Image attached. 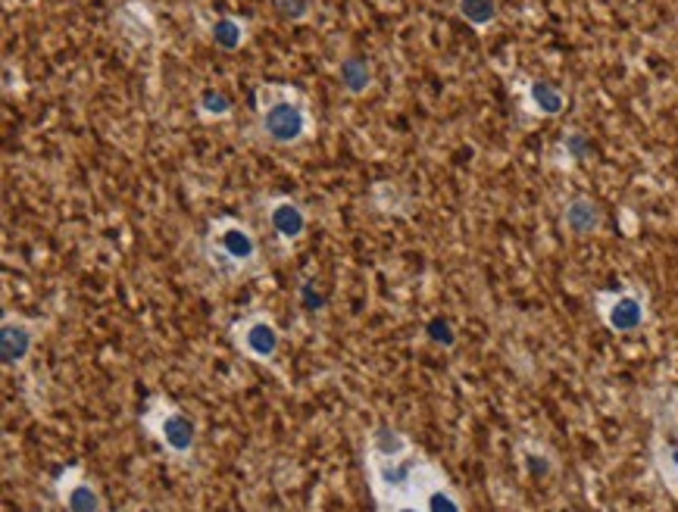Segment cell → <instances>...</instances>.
I'll list each match as a JSON object with an SVG mask.
<instances>
[{
  "instance_id": "16",
  "label": "cell",
  "mask_w": 678,
  "mask_h": 512,
  "mask_svg": "<svg viewBox=\"0 0 678 512\" xmlns=\"http://www.w3.org/2000/svg\"><path fill=\"white\" fill-rule=\"evenodd\" d=\"M457 13L467 25H472L475 32H485L497 23V0H457Z\"/></svg>"
},
{
  "instance_id": "7",
  "label": "cell",
  "mask_w": 678,
  "mask_h": 512,
  "mask_svg": "<svg viewBox=\"0 0 678 512\" xmlns=\"http://www.w3.org/2000/svg\"><path fill=\"white\" fill-rule=\"evenodd\" d=\"M53 490L63 512H107L97 481L82 466L63 468L53 481Z\"/></svg>"
},
{
  "instance_id": "20",
  "label": "cell",
  "mask_w": 678,
  "mask_h": 512,
  "mask_svg": "<svg viewBox=\"0 0 678 512\" xmlns=\"http://www.w3.org/2000/svg\"><path fill=\"white\" fill-rule=\"evenodd\" d=\"M276 10L288 23H304L313 13V0H276Z\"/></svg>"
},
{
  "instance_id": "15",
  "label": "cell",
  "mask_w": 678,
  "mask_h": 512,
  "mask_svg": "<svg viewBox=\"0 0 678 512\" xmlns=\"http://www.w3.org/2000/svg\"><path fill=\"white\" fill-rule=\"evenodd\" d=\"M210 41L222 50H238L247 45V20L238 16H219L210 23Z\"/></svg>"
},
{
  "instance_id": "5",
  "label": "cell",
  "mask_w": 678,
  "mask_h": 512,
  "mask_svg": "<svg viewBox=\"0 0 678 512\" xmlns=\"http://www.w3.org/2000/svg\"><path fill=\"white\" fill-rule=\"evenodd\" d=\"M229 338L241 356H247L251 363H259V366H273L284 344L279 322L269 313H247L244 319L232 322Z\"/></svg>"
},
{
  "instance_id": "2",
  "label": "cell",
  "mask_w": 678,
  "mask_h": 512,
  "mask_svg": "<svg viewBox=\"0 0 678 512\" xmlns=\"http://www.w3.org/2000/svg\"><path fill=\"white\" fill-rule=\"evenodd\" d=\"M141 428L147 438L164 450L169 460L185 463L197 450V425L182 406H175L166 394L147 397L144 410L138 413Z\"/></svg>"
},
{
  "instance_id": "8",
  "label": "cell",
  "mask_w": 678,
  "mask_h": 512,
  "mask_svg": "<svg viewBox=\"0 0 678 512\" xmlns=\"http://www.w3.org/2000/svg\"><path fill=\"white\" fill-rule=\"evenodd\" d=\"M601 319L616 334H634L647 326V297L641 291H616L601 297Z\"/></svg>"
},
{
  "instance_id": "18",
  "label": "cell",
  "mask_w": 678,
  "mask_h": 512,
  "mask_svg": "<svg viewBox=\"0 0 678 512\" xmlns=\"http://www.w3.org/2000/svg\"><path fill=\"white\" fill-rule=\"evenodd\" d=\"M522 463L529 468V475L532 478H547L550 472H554V460H550V453H544L538 447H525L522 450Z\"/></svg>"
},
{
  "instance_id": "23",
  "label": "cell",
  "mask_w": 678,
  "mask_h": 512,
  "mask_svg": "<svg viewBox=\"0 0 678 512\" xmlns=\"http://www.w3.org/2000/svg\"><path fill=\"white\" fill-rule=\"evenodd\" d=\"M301 303H304L306 309H323L326 306V297H323V291L316 288V281H304V288H301Z\"/></svg>"
},
{
  "instance_id": "13",
  "label": "cell",
  "mask_w": 678,
  "mask_h": 512,
  "mask_svg": "<svg viewBox=\"0 0 678 512\" xmlns=\"http://www.w3.org/2000/svg\"><path fill=\"white\" fill-rule=\"evenodd\" d=\"M410 453H416L413 441L391 425H378L366 443V456H378V460H398V456H410Z\"/></svg>"
},
{
  "instance_id": "11",
  "label": "cell",
  "mask_w": 678,
  "mask_h": 512,
  "mask_svg": "<svg viewBox=\"0 0 678 512\" xmlns=\"http://www.w3.org/2000/svg\"><path fill=\"white\" fill-rule=\"evenodd\" d=\"M562 225H566V232L576 234V237H591V234L601 232L604 212L591 197H572L566 204V210H562Z\"/></svg>"
},
{
  "instance_id": "1",
  "label": "cell",
  "mask_w": 678,
  "mask_h": 512,
  "mask_svg": "<svg viewBox=\"0 0 678 512\" xmlns=\"http://www.w3.org/2000/svg\"><path fill=\"white\" fill-rule=\"evenodd\" d=\"M257 125L263 138L276 147H298L313 135L310 100L291 85H259L254 92Z\"/></svg>"
},
{
  "instance_id": "21",
  "label": "cell",
  "mask_w": 678,
  "mask_h": 512,
  "mask_svg": "<svg viewBox=\"0 0 678 512\" xmlns=\"http://www.w3.org/2000/svg\"><path fill=\"white\" fill-rule=\"evenodd\" d=\"M562 154H566L569 160H585L588 154H591V141H588L582 132H569V135L562 138Z\"/></svg>"
},
{
  "instance_id": "9",
  "label": "cell",
  "mask_w": 678,
  "mask_h": 512,
  "mask_svg": "<svg viewBox=\"0 0 678 512\" xmlns=\"http://www.w3.org/2000/svg\"><path fill=\"white\" fill-rule=\"evenodd\" d=\"M266 225L273 237L279 241L281 247H294L306 237V229H310V216H306L304 204H298L294 197H269L266 200Z\"/></svg>"
},
{
  "instance_id": "24",
  "label": "cell",
  "mask_w": 678,
  "mask_h": 512,
  "mask_svg": "<svg viewBox=\"0 0 678 512\" xmlns=\"http://www.w3.org/2000/svg\"><path fill=\"white\" fill-rule=\"evenodd\" d=\"M378 512H425L420 500H391V503H378Z\"/></svg>"
},
{
  "instance_id": "3",
  "label": "cell",
  "mask_w": 678,
  "mask_h": 512,
  "mask_svg": "<svg viewBox=\"0 0 678 512\" xmlns=\"http://www.w3.org/2000/svg\"><path fill=\"white\" fill-rule=\"evenodd\" d=\"M204 254L226 276H247L257 272L263 251H259V237L251 225H244L234 216L213 219L207 241H204Z\"/></svg>"
},
{
  "instance_id": "22",
  "label": "cell",
  "mask_w": 678,
  "mask_h": 512,
  "mask_svg": "<svg viewBox=\"0 0 678 512\" xmlns=\"http://www.w3.org/2000/svg\"><path fill=\"white\" fill-rule=\"evenodd\" d=\"M659 468H663V475L669 478V485H673V478L678 481V443H669V447L663 450V456H659Z\"/></svg>"
},
{
  "instance_id": "12",
  "label": "cell",
  "mask_w": 678,
  "mask_h": 512,
  "mask_svg": "<svg viewBox=\"0 0 678 512\" xmlns=\"http://www.w3.org/2000/svg\"><path fill=\"white\" fill-rule=\"evenodd\" d=\"M525 107H529L535 117L544 119L560 117L562 110H566V92H562L560 85L547 82V78H535V82L525 85Z\"/></svg>"
},
{
  "instance_id": "4",
  "label": "cell",
  "mask_w": 678,
  "mask_h": 512,
  "mask_svg": "<svg viewBox=\"0 0 678 512\" xmlns=\"http://www.w3.org/2000/svg\"><path fill=\"white\" fill-rule=\"evenodd\" d=\"M428 463L420 453L398 456V460H378L366 456V472H370V488H373L375 503H391V500H416Z\"/></svg>"
},
{
  "instance_id": "14",
  "label": "cell",
  "mask_w": 678,
  "mask_h": 512,
  "mask_svg": "<svg viewBox=\"0 0 678 512\" xmlns=\"http://www.w3.org/2000/svg\"><path fill=\"white\" fill-rule=\"evenodd\" d=\"M338 82H341V88L351 94V97L366 94L375 82L373 63H370L366 57H356V53H353V57H344L341 66H338Z\"/></svg>"
},
{
  "instance_id": "17",
  "label": "cell",
  "mask_w": 678,
  "mask_h": 512,
  "mask_svg": "<svg viewBox=\"0 0 678 512\" xmlns=\"http://www.w3.org/2000/svg\"><path fill=\"white\" fill-rule=\"evenodd\" d=\"M232 100L226 92H216V88H207V92L197 97V113L204 119H229L232 117Z\"/></svg>"
},
{
  "instance_id": "6",
  "label": "cell",
  "mask_w": 678,
  "mask_h": 512,
  "mask_svg": "<svg viewBox=\"0 0 678 512\" xmlns=\"http://www.w3.org/2000/svg\"><path fill=\"white\" fill-rule=\"evenodd\" d=\"M41 338V322L23 313H3L0 319V363L7 373H20L32 359L35 344Z\"/></svg>"
},
{
  "instance_id": "10",
  "label": "cell",
  "mask_w": 678,
  "mask_h": 512,
  "mask_svg": "<svg viewBox=\"0 0 678 512\" xmlns=\"http://www.w3.org/2000/svg\"><path fill=\"white\" fill-rule=\"evenodd\" d=\"M416 500H420L422 510L425 512H467L463 510L460 493L447 485L445 475L432 466V463H428L425 475H422V485H420V493H416Z\"/></svg>"
},
{
  "instance_id": "19",
  "label": "cell",
  "mask_w": 678,
  "mask_h": 512,
  "mask_svg": "<svg viewBox=\"0 0 678 512\" xmlns=\"http://www.w3.org/2000/svg\"><path fill=\"white\" fill-rule=\"evenodd\" d=\"M425 334H428V341L432 344H438V348H453L457 344V331H453V326L447 322V319H441V316H435L428 326H425Z\"/></svg>"
}]
</instances>
